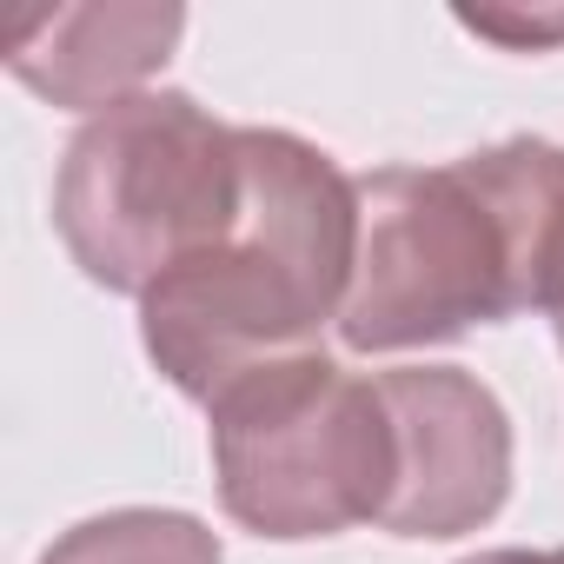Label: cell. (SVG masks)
Returning <instances> with one entry per match:
<instances>
[{
	"label": "cell",
	"instance_id": "obj_6",
	"mask_svg": "<svg viewBox=\"0 0 564 564\" xmlns=\"http://www.w3.org/2000/svg\"><path fill=\"white\" fill-rule=\"evenodd\" d=\"M180 8H34L8 14V67L54 107H120L173 54Z\"/></svg>",
	"mask_w": 564,
	"mask_h": 564
},
{
	"label": "cell",
	"instance_id": "obj_1",
	"mask_svg": "<svg viewBox=\"0 0 564 564\" xmlns=\"http://www.w3.org/2000/svg\"><path fill=\"white\" fill-rule=\"evenodd\" d=\"M518 313H564V147L505 140L359 180V265L339 313L352 352H405Z\"/></svg>",
	"mask_w": 564,
	"mask_h": 564
},
{
	"label": "cell",
	"instance_id": "obj_9",
	"mask_svg": "<svg viewBox=\"0 0 564 564\" xmlns=\"http://www.w3.org/2000/svg\"><path fill=\"white\" fill-rule=\"evenodd\" d=\"M465 564H564V551H485V557H465Z\"/></svg>",
	"mask_w": 564,
	"mask_h": 564
},
{
	"label": "cell",
	"instance_id": "obj_7",
	"mask_svg": "<svg viewBox=\"0 0 564 564\" xmlns=\"http://www.w3.org/2000/svg\"><path fill=\"white\" fill-rule=\"evenodd\" d=\"M41 564H219V538L186 511H113L74 524Z\"/></svg>",
	"mask_w": 564,
	"mask_h": 564
},
{
	"label": "cell",
	"instance_id": "obj_2",
	"mask_svg": "<svg viewBox=\"0 0 564 564\" xmlns=\"http://www.w3.org/2000/svg\"><path fill=\"white\" fill-rule=\"evenodd\" d=\"M239 160L232 232L140 300L153 366L206 405L259 366L319 352V326L346 313L359 265V180L272 127H239Z\"/></svg>",
	"mask_w": 564,
	"mask_h": 564
},
{
	"label": "cell",
	"instance_id": "obj_8",
	"mask_svg": "<svg viewBox=\"0 0 564 564\" xmlns=\"http://www.w3.org/2000/svg\"><path fill=\"white\" fill-rule=\"evenodd\" d=\"M471 34H491V41H511V47H538V41H564V14L551 21H518V14H465Z\"/></svg>",
	"mask_w": 564,
	"mask_h": 564
},
{
	"label": "cell",
	"instance_id": "obj_4",
	"mask_svg": "<svg viewBox=\"0 0 564 564\" xmlns=\"http://www.w3.org/2000/svg\"><path fill=\"white\" fill-rule=\"evenodd\" d=\"M206 412L219 498L246 531L333 538L386 524L399 491V432L379 379L300 352L232 379Z\"/></svg>",
	"mask_w": 564,
	"mask_h": 564
},
{
	"label": "cell",
	"instance_id": "obj_5",
	"mask_svg": "<svg viewBox=\"0 0 564 564\" xmlns=\"http://www.w3.org/2000/svg\"><path fill=\"white\" fill-rule=\"evenodd\" d=\"M399 432V491L386 531L399 538H458L505 505L511 432L498 399L458 366H399L379 372Z\"/></svg>",
	"mask_w": 564,
	"mask_h": 564
},
{
	"label": "cell",
	"instance_id": "obj_10",
	"mask_svg": "<svg viewBox=\"0 0 564 564\" xmlns=\"http://www.w3.org/2000/svg\"><path fill=\"white\" fill-rule=\"evenodd\" d=\"M557 346H564V313H557Z\"/></svg>",
	"mask_w": 564,
	"mask_h": 564
},
{
	"label": "cell",
	"instance_id": "obj_3",
	"mask_svg": "<svg viewBox=\"0 0 564 564\" xmlns=\"http://www.w3.org/2000/svg\"><path fill=\"white\" fill-rule=\"evenodd\" d=\"M239 199V127H219L186 94L147 87L80 127L54 186V226L87 279L147 300L173 265L232 232Z\"/></svg>",
	"mask_w": 564,
	"mask_h": 564
}]
</instances>
